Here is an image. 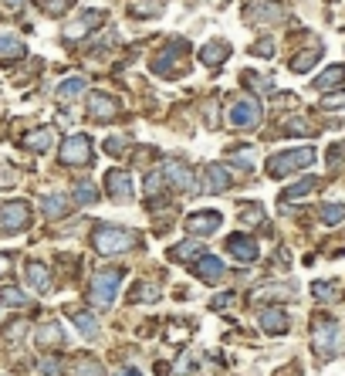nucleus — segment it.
<instances>
[{
    "mask_svg": "<svg viewBox=\"0 0 345 376\" xmlns=\"http://www.w3.org/2000/svg\"><path fill=\"white\" fill-rule=\"evenodd\" d=\"M105 190H109L112 200L126 204V200H133V176L126 169H109L105 173Z\"/></svg>",
    "mask_w": 345,
    "mask_h": 376,
    "instance_id": "obj_14",
    "label": "nucleus"
},
{
    "mask_svg": "<svg viewBox=\"0 0 345 376\" xmlns=\"http://www.w3.org/2000/svg\"><path fill=\"white\" fill-rule=\"evenodd\" d=\"M196 254H200V245H193V241H183L180 247H172L170 251L172 261H187V258H196Z\"/></svg>",
    "mask_w": 345,
    "mask_h": 376,
    "instance_id": "obj_38",
    "label": "nucleus"
},
{
    "mask_svg": "<svg viewBox=\"0 0 345 376\" xmlns=\"http://www.w3.org/2000/svg\"><path fill=\"white\" fill-rule=\"evenodd\" d=\"M24 336V322H11V329H7V339H20Z\"/></svg>",
    "mask_w": 345,
    "mask_h": 376,
    "instance_id": "obj_46",
    "label": "nucleus"
},
{
    "mask_svg": "<svg viewBox=\"0 0 345 376\" xmlns=\"http://www.w3.org/2000/svg\"><path fill=\"white\" fill-rule=\"evenodd\" d=\"M105 20L102 11H81V18H75L68 27H65V41H78V38H88L95 31L98 24Z\"/></svg>",
    "mask_w": 345,
    "mask_h": 376,
    "instance_id": "obj_13",
    "label": "nucleus"
},
{
    "mask_svg": "<svg viewBox=\"0 0 345 376\" xmlns=\"http://www.w3.org/2000/svg\"><path fill=\"white\" fill-rule=\"evenodd\" d=\"M0 305H7V309H24V305H27V295L20 292L18 285H0Z\"/></svg>",
    "mask_w": 345,
    "mask_h": 376,
    "instance_id": "obj_28",
    "label": "nucleus"
},
{
    "mask_svg": "<svg viewBox=\"0 0 345 376\" xmlns=\"http://www.w3.org/2000/svg\"><path fill=\"white\" fill-rule=\"evenodd\" d=\"M339 322L335 319H315V329H311V349L318 353L322 359H332L339 353Z\"/></svg>",
    "mask_w": 345,
    "mask_h": 376,
    "instance_id": "obj_4",
    "label": "nucleus"
},
{
    "mask_svg": "<svg viewBox=\"0 0 345 376\" xmlns=\"http://www.w3.org/2000/svg\"><path fill=\"white\" fill-rule=\"evenodd\" d=\"M335 292H339V288H335V282H315V285H311V295H315L318 302H332V299H335Z\"/></svg>",
    "mask_w": 345,
    "mask_h": 376,
    "instance_id": "obj_39",
    "label": "nucleus"
},
{
    "mask_svg": "<svg viewBox=\"0 0 345 376\" xmlns=\"http://www.w3.org/2000/svg\"><path fill=\"white\" fill-rule=\"evenodd\" d=\"M129 299H133V302H142V305H149V302H159V299H163V292H159V285H153V282H135L133 288H129Z\"/></svg>",
    "mask_w": 345,
    "mask_h": 376,
    "instance_id": "obj_26",
    "label": "nucleus"
},
{
    "mask_svg": "<svg viewBox=\"0 0 345 376\" xmlns=\"http://www.w3.org/2000/svg\"><path fill=\"white\" fill-rule=\"evenodd\" d=\"M31 227V204L27 200H4L0 204V234H20Z\"/></svg>",
    "mask_w": 345,
    "mask_h": 376,
    "instance_id": "obj_5",
    "label": "nucleus"
},
{
    "mask_svg": "<svg viewBox=\"0 0 345 376\" xmlns=\"http://www.w3.org/2000/svg\"><path fill=\"white\" fill-rule=\"evenodd\" d=\"M75 376H105V366L95 356H81L75 363Z\"/></svg>",
    "mask_w": 345,
    "mask_h": 376,
    "instance_id": "obj_31",
    "label": "nucleus"
},
{
    "mask_svg": "<svg viewBox=\"0 0 345 376\" xmlns=\"http://www.w3.org/2000/svg\"><path fill=\"white\" fill-rule=\"evenodd\" d=\"M122 278H126V268H102V271H95V275H92V285H88L92 305H95V309H112Z\"/></svg>",
    "mask_w": 345,
    "mask_h": 376,
    "instance_id": "obj_2",
    "label": "nucleus"
},
{
    "mask_svg": "<svg viewBox=\"0 0 345 376\" xmlns=\"http://www.w3.org/2000/svg\"><path fill=\"white\" fill-rule=\"evenodd\" d=\"M41 210H44L48 217H65V214H68V200H65L61 193H48V197L41 200Z\"/></svg>",
    "mask_w": 345,
    "mask_h": 376,
    "instance_id": "obj_29",
    "label": "nucleus"
},
{
    "mask_svg": "<svg viewBox=\"0 0 345 376\" xmlns=\"http://www.w3.org/2000/svg\"><path fill=\"white\" fill-rule=\"evenodd\" d=\"M7 11H18V7H24V0H0Z\"/></svg>",
    "mask_w": 345,
    "mask_h": 376,
    "instance_id": "obj_49",
    "label": "nucleus"
},
{
    "mask_svg": "<svg viewBox=\"0 0 345 376\" xmlns=\"http://www.w3.org/2000/svg\"><path fill=\"white\" fill-rule=\"evenodd\" d=\"M163 176H166V183L172 190H180V193H196V176H193V169L187 163H180V160H166L163 163Z\"/></svg>",
    "mask_w": 345,
    "mask_h": 376,
    "instance_id": "obj_9",
    "label": "nucleus"
},
{
    "mask_svg": "<svg viewBox=\"0 0 345 376\" xmlns=\"http://www.w3.org/2000/svg\"><path fill=\"white\" fill-rule=\"evenodd\" d=\"M61 163L65 167H85V163H92V139L85 136V132H72L65 143H61Z\"/></svg>",
    "mask_w": 345,
    "mask_h": 376,
    "instance_id": "obj_6",
    "label": "nucleus"
},
{
    "mask_svg": "<svg viewBox=\"0 0 345 376\" xmlns=\"http://www.w3.org/2000/svg\"><path fill=\"white\" fill-rule=\"evenodd\" d=\"M85 85H88V82H85L81 75L65 78V82H61V85L55 89V98H58V102H72V98H81V92H85Z\"/></svg>",
    "mask_w": 345,
    "mask_h": 376,
    "instance_id": "obj_24",
    "label": "nucleus"
},
{
    "mask_svg": "<svg viewBox=\"0 0 345 376\" xmlns=\"http://www.w3.org/2000/svg\"><path fill=\"white\" fill-rule=\"evenodd\" d=\"M122 150H126V139H122V136H115V139H105V153H112V156H119Z\"/></svg>",
    "mask_w": 345,
    "mask_h": 376,
    "instance_id": "obj_45",
    "label": "nucleus"
},
{
    "mask_svg": "<svg viewBox=\"0 0 345 376\" xmlns=\"http://www.w3.org/2000/svg\"><path fill=\"white\" fill-rule=\"evenodd\" d=\"M318 217H322L325 227H339L345 221V204H325V207L318 210Z\"/></svg>",
    "mask_w": 345,
    "mask_h": 376,
    "instance_id": "obj_30",
    "label": "nucleus"
},
{
    "mask_svg": "<svg viewBox=\"0 0 345 376\" xmlns=\"http://www.w3.org/2000/svg\"><path fill=\"white\" fill-rule=\"evenodd\" d=\"M41 373H44V376H61V363H58V359H51V356H44V359H41Z\"/></svg>",
    "mask_w": 345,
    "mask_h": 376,
    "instance_id": "obj_43",
    "label": "nucleus"
},
{
    "mask_svg": "<svg viewBox=\"0 0 345 376\" xmlns=\"http://www.w3.org/2000/svg\"><path fill=\"white\" fill-rule=\"evenodd\" d=\"M11 261H14L11 254H0V275H7V271H11Z\"/></svg>",
    "mask_w": 345,
    "mask_h": 376,
    "instance_id": "obj_48",
    "label": "nucleus"
},
{
    "mask_svg": "<svg viewBox=\"0 0 345 376\" xmlns=\"http://www.w3.org/2000/svg\"><path fill=\"white\" fill-rule=\"evenodd\" d=\"M27 55V48H24V41L14 38V34H0V58H7V61H14V58H24Z\"/></svg>",
    "mask_w": 345,
    "mask_h": 376,
    "instance_id": "obj_27",
    "label": "nucleus"
},
{
    "mask_svg": "<svg viewBox=\"0 0 345 376\" xmlns=\"http://www.w3.org/2000/svg\"><path fill=\"white\" fill-rule=\"evenodd\" d=\"M68 316L75 319L78 332H81L85 339H95V336H98V319H95V312H88V309H68Z\"/></svg>",
    "mask_w": 345,
    "mask_h": 376,
    "instance_id": "obj_21",
    "label": "nucleus"
},
{
    "mask_svg": "<svg viewBox=\"0 0 345 376\" xmlns=\"http://www.w3.org/2000/svg\"><path fill=\"white\" fill-rule=\"evenodd\" d=\"M92 245H95L98 254H126L139 245V234L129 231V227H115V224H102L95 227L92 234Z\"/></svg>",
    "mask_w": 345,
    "mask_h": 376,
    "instance_id": "obj_1",
    "label": "nucleus"
},
{
    "mask_svg": "<svg viewBox=\"0 0 345 376\" xmlns=\"http://www.w3.org/2000/svg\"><path fill=\"white\" fill-rule=\"evenodd\" d=\"M285 132H311V126H308L305 119H298V115H295V119H288L285 122Z\"/></svg>",
    "mask_w": 345,
    "mask_h": 376,
    "instance_id": "obj_44",
    "label": "nucleus"
},
{
    "mask_svg": "<svg viewBox=\"0 0 345 376\" xmlns=\"http://www.w3.org/2000/svg\"><path fill=\"white\" fill-rule=\"evenodd\" d=\"M41 7H44V14L61 18V14H68V11L75 7V0H41Z\"/></svg>",
    "mask_w": 345,
    "mask_h": 376,
    "instance_id": "obj_36",
    "label": "nucleus"
},
{
    "mask_svg": "<svg viewBox=\"0 0 345 376\" xmlns=\"http://www.w3.org/2000/svg\"><path fill=\"white\" fill-rule=\"evenodd\" d=\"M227 251L237 258V261H257V245H254V238H248V234H230L227 238Z\"/></svg>",
    "mask_w": 345,
    "mask_h": 376,
    "instance_id": "obj_17",
    "label": "nucleus"
},
{
    "mask_svg": "<svg viewBox=\"0 0 345 376\" xmlns=\"http://www.w3.org/2000/svg\"><path fill=\"white\" fill-rule=\"evenodd\" d=\"M61 342H65V332H61L58 322H44V325H38V346L41 349H51V346H61Z\"/></svg>",
    "mask_w": 345,
    "mask_h": 376,
    "instance_id": "obj_25",
    "label": "nucleus"
},
{
    "mask_svg": "<svg viewBox=\"0 0 345 376\" xmlns=\"http://www.w3.org/2000/svg\"><path fill=\"white\" fill-rule=\"evenodd\" d=\"M250 55H254V58H274V41H271V38L254 41V44H250Z\"/></svg>",
    "mask_w": 345,
    "mask_h": 376,
    "instance_id": "obj_41",
    "label": "nucleus"
},
{
    "mask_svg": "<svg viewBox=\"0 0 345 376\" xmlns=\"http://www.w3.org/2000/svg\"><path fill=\"white\" fill-rule=\"evenodd\" d=\"M230 187V173L220 163H207L200 169V183H196V193H224Z\"/></svg>",
    "mask_w": 345,
    "mask_h": 376,
    "instance_id": "obj_10",
    "label": "nucleus"
},
{
    "mask_svg": "<svg viewBox=\"0 0 345 376\" xmlns=\"http://www.w3.org/2000/svg\"><path fill=\"white\" fill-rule=\"evenodd\" d=\"M322 109H328V112H335V109H345V92H332L322 98Z\"/></svg>",
    "mask_w": 345,
    "mask_h": 376,
    "instance_id": "obj_42",
    "label": "nucleus"
},
{
    "mask_svg": "<svg viewBox=\"0 0 345 376\" xmlns=\"http://www.w3.org/2000/svg\"><path fill=\"white\" fill-rule=\"evenodd\" d=\"M230 299H234V295H230V292H227V295H220V299H213V302H210V309H227V305H230Z\"/></svg>",
    "mask_w": 345,
    "mask_h": 376,
    "instance_id": "obj_47",
    "label": "nucleus"
},
{
    "mask_svg": "<svg viewBox=\"0 0 345 376\" xmlns=\"http://www.w3.org/2000/svg\"><path fill=\"white\" fill-rule=\"evenodd\" d=\"M129 11H133L135 18H153V14H159V11H163V0H135Z\"/></svg>",
    "mask_w": 345,
    "mask_h": 376,
    "instance_id": "obj_34",
    "label": "nucleus"
},
{
    "mask_svg": "<svg viewBox=\"0 0 345 376\" xmlns=\"http://www.w3.org/2000/svg\"><path fill=\"white\" fill-rule=\"evenodd\" d=\"M88 115L92 119H115L119 115V98L105 92H92L88 95Z\"/></svg>",
    "mask_w": 345,
    "mask_h": 376,
    "instance_id": "obj_16",
    "label": "nucleus"
},
{
    "mask_svg": "<svg viewBox=\"0 0 345 376\" xmlns=\"http://www.w3.org/2000/svg\"><path fill=\"white\" fill-rule=\"evenodd\" d=\"M315 146H302V150H288V153H278V156H271L268 160V176L271 180H285L291 173H298V169H308L315 163Z\"/></svg>",
    "mask_w": 345,
    "mask_h": 376,
    "instance_id": "obj_3",
    "label": "nucleus"
},
{
    "mask_svg": "<svg viewBox=\"0 0 345 376\" xmlns=\"http://www.w3.org/2000/svg\"><path fill=\"white\" fill-rule=\"evenodd\" d=\"M142 187H146V197H156L159 190L166 187V176H163V169H153V173L146 176V183H142Z\"/></svg>",
    "mask_w": 345,
    "mask_h": 376,
    "instance_id": "obj_37",
    "label": "nucleus"
},
{
    "mask_svg": "<svg viewBox=\"0 0 345 376\" xmlns=\"http://www.w3.org/2000/svg\"><path fill=\"white\" fill-rule=\"evenodd\" d=\"M227 58H230V44H227V41H207V44L200 48V61H203V65H210V68L224 65Z\"/></svg>",
    "mask_w": 345,
    "mask_h": 376,
    "instance_id": "obj_19",
    "label": "nucleus"
},
{
    "mask_svg": "<svg viewBox=\"0 0 345 376\" xmlns=\"http://www.w3.org/2000/svg\"><path fill=\"white\" fill-rule=\"evenodd\" d=\"M72 197H75L78 207H92V204L98 200V193H95V187H92V183H78Z\"/></svg>",
    "mask_w": 345,
    "mask_h": 376,
    "instance_id": "obj_35",
    "label": "nucleus"
},
{
    "mask_svg": "<svg viewBox=\"0 0 345 376\" xmlns=\"http://www.w3.org/2000/svg\"><path fill=\"white\" fill-rule=\"evenodd\" d=\"M257 322H261V329L264 332H271V336H285L288 325H291V319H288V312L281 309V305H271V309H261V316H257Z\"/></svg>",
    "mask_w": 345,
    "mask_h": 376,
    "instance_id": "obj_15",
    "label": "nucleus"
},
{
    "mask_svg": "<svg viewBox=\"0 0 345 376\" xmlns=\"http://www.w3.org/2000/svg\"><path fill=\"white\" fill-rule=\"evenodd\" d=\"M315 190H318V176H305V180L291 183V187L281 193V200H285V204H291V200H305V197H311Z\"/></svg>",
    "mask_w": 345,
    "mask_h": 376,
    "instance_id": "obj_22",
    "label": "nucleus"
},
{
    "mask_svg": "<svg viewBox=\"0 0 345 376\" xmlns=\"http://www.w3.org/2000/svg\"><path fill=\"white\" fill-rule=\"evenodd\" d=\"M241 224H248V227L264 224V207L261 204H244L241 207Z\"/></svg>",
    "mask_w": 345,
    "mask_h": 376,
    "instance_id": "obj_32",
    "label": "nucleus"
},
{
    "mask_svg": "<svg viewBox=\"0 0 345 376\" xmlns=\"http://www.w3.org/2000/svg\"><path fill=\"white\" fill-rule=\"evenodd\" d=\"M24 278H27L31 288H38V292H48V288H51V271H48V264H41V261H27Z\"/></svg>",
    "mask_w": 345,
    "mask_h": 376,
    "instance_id": "obj_20",
    "label": "nucleus"
},
{
    "mask_svg": "<svg viewBox=\"0 0 345 376\" xmlns=\"http://www.w3.org/2000/svg\"><path fill=\"white\" fill-rule=\"evenodd\" d=\"M244 82H248L250 89H257V92L274 95V82H268V78H261V75H254V72H244Z\"/></svg>",
    "mask_w": 345,
    "mask_h": 376,
    "instance_id": "obj_40",
    "label": "nucleus"
},
{
    "mask_svg": "<svg viewBox=\"0 0 345 376\" xmlns=\"http://www.w3.org/2000/svg\"><path fill=\"white\" fill-rule=\"evenodd\" d=\"M183 224H187L190 234H217L220 224H224V214H220V210H196Z\"/></svg>",
    "mask_w": 345,
    "mask_h": 376,
    "instance_id": "obj_12",
    "label": "nucleus"
},
{
    "mask_svg": "<svg viewBox=\"0 0 345 376\" xmlns=\"http://www.w3.org/2000/svg\"><path fill=\"white\" fill-rule=\"evenodd\" d=\"M193 275H196L203 285H220L227 278V264L220 261L217 254H203L200 261L193 264Z\"/></svg>",
    "mask_w": 345,
    "mask_h": 376,
    "instance_id": "obj_11",
    "label": "nucleus"
},
{
    "mask_svg": "<svg viewBox=\"0 0 345 376\" xmlns=\"http://www.w3.org/2000/svg\"><path fill=\"white\" fill-rule=\"evenodd\" d=\"M345 82V65H328L322 75L315 78V89L318 92H332V89H339Z\"/></svg>",
    "mask_w": 345,
    "mask_h": 376,
    "instance_id": "obj_23",
    "label": "nucleus"
},
{
    "mask_svg": "<svg viewBox=\"0 0 345 376\" xmlns=\"http://www.w3.org/2000/svg\"><path fill=\"white\" fill-rule=\"evenodd\" d=\"M115 376H139V370H119Z\"/></svg>",
    "mask_w": 345,
    "mask_h": 376,
    "instance_id": "obj_50",
    "label": "nucleus"
},
{
    "mask_svg": "<svg viewBox=\"0 0 345 376\" xmlns=\"http://www.w3.org/2000/svg\"><path fill=\"white\" fill-rule=\"evenodd\" d=\"M55 136H58L55 126H38L34 132H27V139H24V150H27V153L51 150V146H55Z\"/></svg>",
    "mask_w": 345,
    "mask_h": 376,
    "instance_id": "obj_18",
    "label": "nucleus"
},
{
    "mask_svg": "<svg viewBox=\"0 0 345 376\" xmlns=\"http://www.w3.org/2000/svg\"><path fill=\"white\" fill-rule=\"evenodd\" d=\"M315 61H318V51H302V55L291 58V72H298V75H305L315 68Z\"/></svg>",
    "mask_w": 345,
    "mask_h": 376,
    "instance_id": "obj_33",
    "label": "nucleus"
},
{
    "mask_svg": "<svg viewBox=\"0 0 345 376\" xmlns=\"http://www.w3.org/2000/svg\"><path fill=\"white\" fill-rule=\"evenodd\" d=\"M244 18L250 24H257V27H268V24L285 20L288 11H285V4H278V0H257V4H250L248 11H244Z\"/></svg>",
    "mask_w": 345,
    "mask_h": 376,
    "instance_id": "obj_8",
    "label": "nucleus"
},
{
    "mask_svg": "<svg viewBox=\"0 0 345 376\" xmlns=\"http://www.w3.org/2000/svg\"><path fill=\"white\" fill-rule=\"evenodd\" d=\"M230 126H237V129H254L257 122H261V102L254 98V95H241L234 105H230Z\"/></svg>",
    "mask_w": 345,
    "mask_h": 376,
    "instance_id": "obj_7",
    "label": "nucleus"
}]
</instances>
